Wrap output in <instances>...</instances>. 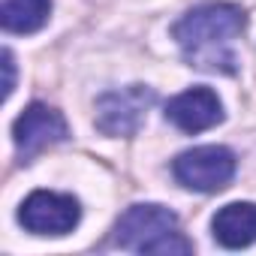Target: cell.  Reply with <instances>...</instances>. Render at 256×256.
Segmentation results:
<instances>
[{
	"mask_svg": "<svg viewBox=\"0 0 256 256\" xmlns=\"http://www.w3.org/2000/svg\"><path fill=\"white\" fill-rule=\"evenodd\" d=\"M175 178L187 187V190H199V193H217L223 190L232 175H235V154L223 145H205V148H193L175 157L172 163Z\"/></svg>",
	"mask_w": 256,
	"mask_h": 256,
	"instance_id": "cell-4",
	"label": "cell"
},
{
	"mask_svg": "<svg viewBox=\"0 0 256 256\" xmlns=\"http://www.w3.org/2000/svg\"><path fill=\"white\" fill-rule=\"evenodd\" d=\"M114 247L133 253H190L193 244L181 235L178 217L163 205H133L126 208L112 235Z\"/></svg>",
	"mask_w": 256,
	"mask_h": 256,
	"instance_id": "cell-2",
	"label": "cell"
},
{
	"mask_svg": "<svg viewBox=\"0 0 256 256\" xmlns=\"http://www.w3.org/2000/svg\"><path fill=\"white\" fill-rule=\"evenodd\" d=\"M166 120H172L184 133H202L223 120V102L217 100L211 88H193L169 100Z\"/></svg>",
	"mask_w": 256,
	"mask_h": 256,
	"instance_id": "cell-7",
	"label": "cell"
},
{
	"mask_svg": "<svg viewBox=\"0 0 256 256\" xmlns=\"http://www.w3.org/2000/svg\"><path fill=\"white\" fill-rule=\"evenodd\" d=\"M52 16V0H4L0 24L10 34H36Z\"/></svg>",
	"mask_w": 256,
	"mask_h": 256,
	"instance_id": "cell-9",
	"label": "cell"
},
{
	"mask_svg": "<svg viewBox=\"0 0 256 256\" xmlns=\"http://www.w3.org/2000/svg\"><path fill=\"white\" fill-rule=\"evenodd\" d=\"M66 136H70V130H66L64 114H60L58 108L46 106V102L28 106V108L18 114L16 126H12V139H16V148H18L22 163H30L40 151H46V148L64 142Z\"/></svg>",
	"mask_w": 256,
	"mask_h": 256,
	"instance_id": "cell-6",
	"label": "cell"
},
{
	"mask_svg": "<svg viewBox=\"0 0 256 256\" xmlns=\"http://www.w3.org/2000/svg\"><path fill=\"white\" fill-rule=\"evenodd\" d=\"M4 70H6L4 100H10V96H12V90H16V60H12V52H4Z\"/></svg>",
	"mask_w": 256,
	"mask_h": 256,
	"instance_id": "cell-10",
	"label": "cell"
},
{
	"mask_svg": "<svg viewBox=\"0 0 256 256\" xmlns=\"http://www.w3.org/2000/svg\"><path fill=\"white\" fill-rule=\"evenodd\" d=\"M154 90L145 84H130L120 90H108L96 100L94 124L102 136H136L139 126L148 118V108L154 106Z\"/></svg>",
	"mask_w": 256,
	"mask_h": 256,
	"instance_id": "cell-3",
	"label": "cell"
},
{
	"mask_svg": "<svg viewBox=\"0 0 256 256\" xmlns=\"http://www.w3.org/2000/svg\"><path fill=\"white\" fill-rule=\"evenodd\" d=\"M78 220H82L78 202L66 193H52V190L30 193L18 211V223L34 235H66L78 226Z\"/></svg>",
	"mask_w": 256,
	"mask_h": 256,
	"instance_id": "cell-5",
	"label": "cell"
},
{
	"mask_svg": "<svg viewBox=\"0 0 256 256\" xmlns=\"http://www.w3.org/2000/svg\"><path fill=\"white\" fill-rule=\"evenodd\" d=\"M244 10L235 4H205L175 24V40L184 60L205 72H235L238 60L232 40L244 30Z\"/></svg>",
	"mask_w": 256,
	"mask_h": 256,
	"instance_id": "cell-1",
	"label": "cell"
},
{
	"mask_svg": "<svg viewBox=\"0 0 256 256\" xmlns=\"http://www.w3.org/2000/svg\"><path fill=\"white\" fill-rule=\"evenodd\" d=\"M211 229H214V241L223 244V247H229V250L250 247L256 241V205L253 202L223 205L214 214Z\"/></svg>",
	"mask_w": 256,
	"mask_h": 256,
	"instance_id": "cell-8",
	"label": "cell"
}]
</instances>
